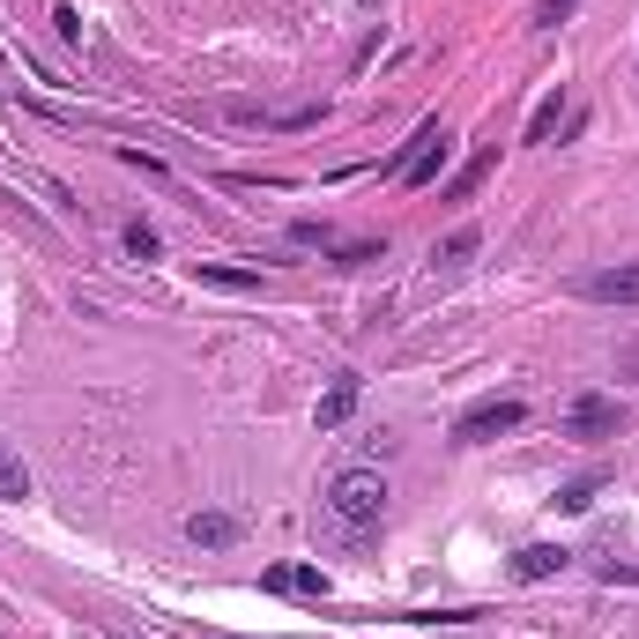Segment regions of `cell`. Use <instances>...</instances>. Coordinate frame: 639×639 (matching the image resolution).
Listing matches in <instances>:
<instances>
[{"instance_id":"1","label":"cell","mask_w":639,"mask_h":639,"mask_svg":"<svg viewBox=\"0 0 639 639\" xmlns=\"http://www.w3.org/2000/svg\"><path fill=\"white\" fill-rule=\"evenodd\" d=\"M328 513H335V520H349V528H372V520L386 513L380 469H342L335 483H328Z\"/></svg>"},{"instance_id":"2","label":"cell","mask_w":639,"mask_h":639,"mask_svg":"<svg viewBox=\"0 0 639 639\" xmlns=\"http://www.w3.org/2000/svg\"><path fill=\"white\" fill-rule=\"evenodd\" d=\"M528 425V402H476L469 417H454V439L462 446H491L499 431H520Z\"/></svg>"},{"instance_id":"3","label":"cell","mask_w":639,"mask_h":639,"mask_svg":"<svg viewBox=\"0 0 639 639\" xmlns=\"http://www.w3.org/2000/svg\"><path fill=\"white\" fill-rule=\"evenodd\" d=\"M617 425H625V409L610 394H580L565 409V439H617Z\"/></svg>"},{"instance_id":"4","label":"cell","mask_w":639,"mask_h":639,"mask_svg":"<svg viewBox=\"0 0 639 639\" xmlns=\"http://www.w3.org/2000/svg\"><path fill=\"white\" fill-rule=\"evenodd\" d=\"M573 298H588V305H639V268H595V275L573 283Z\"/></svg>"},{"instance_id":"5","label":"cell","mask_w":639,"mask_h":639,"mask_svg":"<svg viewBox=\"0 0 639 639\" xmlns=\"http://www.w3.org/2000/svg\"><path fill=\"white\" fill-rule=\"evenodd\" d=\"M268 595H305V602H328V573L320 565H268L260 573Z\"/></svg>"},{"instance_id":"6","label":"cell","mask_w":639,"mask_h":639,"mask_svg":"<svg viewBox=\"0 0 639 639\" xmlns=\"http://www.w3.org/2000/svg\"><path fill=\"white\" fill-rule=\"evenodd\" d=\"M573 565V551H557V543H528V551L513 557V580H551V573H565Z\"/></svg>"},{"instance_id":"7","label":"cell","mask_w":639,"mask_h":639,"mask_svg":"<svg viewBox=\"0 0 639 639\" xmlns=\"http://www.w3.org/2000/svg\"><path fill=\"white\" fill-rule=\"evenodd\" d=\"M357 386H365V380H357V372H342V380L328 386V394H320V417H312V425H320V431L349 425V409H357Z\"/></svg>"},{"instance_id":"8","label":"cell","mask_w":639,"mask_h":639,"mask_svg":"<svg viewBox=\"0 0 639 639\" xmlns=\"http://www.w3.org/2000/svg\"><path fill=\"white\" fill-rule=\"evenodd\" d=\"M186 536H194L201 551H223V543H238V520H231V513H194Z\"/></svg>"},{"instance_id":"9","label":"cell","mask_w":639,"mask_h":639,"mask_svg":"<svg viewBox=\"0 0 639 639\" xmlns=\"http://www.w3.org/2000/svg\"><path fill=\"white\" fill-rule=\"evenodd\" d=\"M602 483H610V469H588V476H573V483L557 491V513H588V506H595V491H602Z\"/></svg>"},{"instance_id":"10","label":"cell","mask_w":639,"mask_h":639,"mask_svg":"<svg viewBox=\"0 0 639 639\" xmlns=\"http://www.w3.org/2000/svg\"><path fill=\"white\" fill-rule=\"evenodd\" d=\"M194 275H201V283H216V291H260L254 268H223V260H194Z\"/></svg>"},{"instance_id":"11","label":"cell","mask_w":639,"mask_h":639,"mask_svg":"<svg viewBox=\"0 0 639 639\" xmlns=\"http://www.w3.org/2000/svg\"><path fill=\"white\" fill-rule=\"evenodd\" d=\"M0 499H30V469H23V454L0 439Z\"/></svg>"},{"instance_id":"12","label":"cell","mask_w":639,"mask_h":639,"mask_svg":"<svg viewBox=\"0 0 639 639\" xmlns=\"http://www.w3.org/2000/svg\"><path fill=\"white\" fill-rule=\"evenodd\" d=\"M439 171H446V134H439V142H431L425 157H417V164L402 171V186H431V179H439Z\"/></svg>"},{"instance_id":"13","label":"cell","mask_w":639,"mask_h":639,"mask_svg":"<svg viewBox=\"0 0 639 639\" xmlns=\"http://www.w3.org/2000/svg\"><path fill=\"white\" fill-rule=\"evenodd\" d=\"M491 164H499V149H483V157H469V164L454 171V186H446V194H476V186L491 179Z\"/></svg>"},{"instance_id":"14","label":"cell","mask_w":639,"mask_h":639,"mask_svg":"<svg viewBox=\"0 0 639 639\" xmlns=\"http://www.w3.org/2000/svg\"><path fill=\"white\" fill-rule=\"evenodd\" d=\"M476 246H483V238H476V231H454V238H446V246H431V260H439V268H462V260H469Z\"/></svg>"},{"instance_id":"15","label":"cell","mask_w":639,"mask_h":639,"mask_svg":"<svg viewBox=\"0 0 639 639\" xmlns=\"http://www.w3.org/2000/svg\"><path fill=\"white\" fill-rule=\"evenodd\" d=\"M557 112H565V97L551 89V97L536 105V120H528V142H551V134H557Z\"/></svg>"},{"instance_id":"16","label":"cell","mask_w":639,"mask_h":639,"mask_svg":"<svg viewBox=\"0 0 639 639\" xmlns=\"http://www.w3.org/2000/svg\"><path fill=\"white\" fill-rule=\"evenodd\" d=\"M127 254L134 260H157L164 246H157V231H149V223H127Z\"/></svg>"},{"instance_id":"17","label":"cell","mask_w":639,"mask_h":639,"mask_svg":"<svg viewBox=\"0 0 639 639\" xmlns=\"http://www.w3.org/2000/svg\"><path fill=\"white\" fill-rule=\"evenodd\" d=\"M573 8H580V0H543V8H536V23L557 30V23H573Z\"/></svg>"},{"instance_id":"18","label":"cell","mask_w":639,"mask_h":639,"mask_svg":"<svg viewBox=\"0 0 639 639\" xmlns=\"http://www.w3.org/2000/svg\"><path fill=\"white\" fill-rule=\"evenodd\" d=\"M617 372H625V380H639V335L617 342Z\"/></svg>"}]
</instances>
